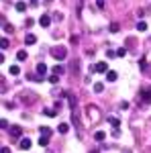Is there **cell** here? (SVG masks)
I'll list each match as a JSON object with an SVG mask.
<instances>
[{"label": "cell", "mask_w": 151, "mask_h": 153, "mask_svg": "<svg viewBox=\"0 0 151 153\" xmlns=\"http://www.w3.org/2000/svg\"><path fill=\"white\" fill-rule=\"evenodd\" d=\"M39 131H41V135H43V137H51V133H53V131L49 129V127H41Z\"/></svg>", "instance_id": "cell-16"}, {"label": "cell", "mask_w": 151, "mask_h": 153, "mask_svg": "<svg viewBox=\"0 0 151 153\" xmlns=\"http://www.w3.org/2000/svg\"><path fill=\"white\" fill-rule=\"evenodd\" d=\"M94 139H96L98 143L104 141V139H106V133H104V131H96V133H94Z\"/></svg>", "instance_id": "cell-9"}, {"label": "cell", "mask_w": 151, "mask_h": 153, "mask_svg": "<svg viewBox=\"0 0 151 153\" xmlns=\"http://www.w3.org/2000/svg\"><path fill=\"white\" fill-rule=\"evenodd\" d=\"M90 71H98V74H106V71H108V63H106V61H98L96 65H92V68H90Z\"/></svg>", "instance_id": "cell-2"}, {"label": "cell", "mask_w": 151, "mask_h": 153, "mask_svg": "<svg viewBox=\"0 0 151 153\" xmlns=\"http://www.w3.org/2000/svg\"><path fill=\"white\" fill-rule=\"evenodd\" d=\"M63 65H55V68H53V74H55V76H61V74H63Z\"/></svg>", "instance_id": "cell-22"}, {"label": "cell", "mask_w": 151, "mask_h": 153, "mask_svg": "<svg viewBox=\"0 0 151 153\" xmlns=\"http://www.w3.org/2000/svg\"><path fill=\"white\" fill-rule=\"evenodd\" d=\"M116 55H118V57H125V55H127V49L125 47H118V51H115Z\"/></svg>", "instance_id": "cell-24"}, {"label": "cell", "mask_w": 151, "mask_h": 153, "mask_svg": "<svg viewBox=\"0 0 151 153\" xmlns=\"http://www.w3.org/2000/svg\"><path fill=\"white\" fill-rule=\"evenodd\" d=\"M88 112H92V120H96V118H98V114H96L98 110H96L94 106H90V108H88Z\"/></svg>", "instance_id": "cell-26"}, {"label": "cell", "mask_w": 151, "mask_h": 153, "mask_svg": "<svg viewBox=\"0 0 151 153\" xmlns=\"http://www.w3.org/2000/svg\"><path fill=\"white\" fill-rule=\"evenodd\" d=\"M0 153H10V149H8V147H2V149H0Z\"/></svg>", "instance_id": "cell-31"}, {"label": "cell", "mask_w": 151, "mask_h": 153, "mask_svg": "<svg viewBox=\"0 0 151 153\" xmlns=\"http://www.w3.org/2000/svg\"><path fill=\"white\" fill-rule=\"evenodd\" d=\"M10 125H8V120L6 118H0V129H8Z\"/></svg>", "instance_id": "cell-25"}, {"label": "cell", "mask_w": 151, "mask_h": 153, "mask_svg": "<svg viewBox=\"0 0 151 153\" xmlns=\"http://www.w3.org/2000/svg\"><path fill=\"white\" fill-rule=\"evenodd\" d=\"M4 29H6L8 33H12V31H14V27H12V25H8V23H4Z\"/></svg>", "instance_id": "cell-28"}, {"label": "cell", "mask_w": 151, "mask_h": 153, "mask_svg": "<svg viewBox=\"0 0 151 153\" xmlns=\"http://www.w3.org/2000/svg\"><path fill=\"white\" fill-rule=\"evenodd\" d=\"M90 153H98V151H90Z\"/></svg>", "instance_id": "cell-35"}, {"label": "cell", "mask_w": 151, "mask_h": 153, "mask_svg": "<svg viewBox=\"0 0 151 153\" xmlns=\"http://www.w3.org/2000/svg\"><path fill=\"white\" fill-rule=\"evenodd\" d=\"M116 78H118V74H116V71H106V80H108V82H116Z\"/></svg>", "instance_id": "cell-10"}, {"label": "cell", "mask_w": 151, "mask_h": 153, "mask_svg": "<svg viewBox=\"0 0 151 153\" xmlns=\"http://www.w3.org/2000/svg\"><path fill=\"white\" fill-rule=\"evenodd\" d=\"M25 43H27V45H35V43H37V37L33 35V33H29V35L25 37Z\"/></svg>", "instance_id": "cell-7"}, {"label": "cell", "mask_w": 151, "mask_h": 153, "mask_svg": "<svg viewBox=\"0 0 151 153\" xmlns=\"http://www.w3.org/2000/svg\"><path fill=\"white\" fill-rule=\"evenodd\" d=\"M8 129H10L12 137H21V135H23V129H21L19 125H12V127H8Z\"/></svg>", "instance_id": "cell-5"}, {"label": "cell", "mask_w": 151, "mask_h": 153, "mask_svg": "<svg viewBox=\"0 0 151 153\" xmlns=\"http://www.w3.org/2000/svg\"><path fill=\"white\" fill-rule=\"evenodd\" d=\"M47 82H49V84H57V82H59V76H55V74H51V76L47 78Z\"/></svg>", "instance_id": "cell-20"}, {"label": "cell", "mask_w": 151, "mask_h": 153, "mask_svg": "<svg viewBox=\"0 0 151 153\" xmlns=\"http://www.w3.org/2000/svg\"><path fill=\"white\" fill-rule=\"evenodd\" d=\"M118 31V23H112L110 25V33H116Z\"/></svg>", "instance_id": "cell-27"}, {"label": "cell", "mask_w": 151, "mask_h": 153, "mask_svg": "<svg viewBox=\"0 0 151 153\" xmlns=\"http://www.w3.org/2000/svg\"><path fill=\"white\" fill-rule=\"evenodd\" d=\"M53 16H55V21H61V19H63V14H61V12H55Z\"/></svg>", "instance_id": "cell-30"}, {"label": "cell", "mask_w": 151, "mask_h": 153, "mask_svg": "<svg viewBox=\"0 0 151 153\" xmlns=\"http://www.w3.org/2000/svg\"><path fill=\"white\" fill-rule=\"evenodd\" d=\"M47 2H53V0H47Z\"/></svg>", "instance_id": "cell-36"}, {"label": "cell", "mask_w": 151, "mask_h": 153, "mask_svg": "<svg viewBox=\"0 0 151 153\" xmlns=\"http://www.w3.org/2000/svg\"><path fill=\"white\" fill-rule=\"evenodd\" d=\"M45 74H47V65H45V63H39V65H37V76L43 78Z\"/></svg>", "instance_id": "cell-8"}, {"label": "cell", "mask_w": 151, "mask_h": 153, "mask_svg": "<svg viewBox=\"0 0 151 153\" xmlns=\"http://www.w3.org/2000/svg\"><path fill=\"white\" fill-rule=\"evenodd\" d=\"M19 147H21L23 151H27V149H31V139H27V137H23V139H21V143H19Z\"/></svg>", "instance_id": "cell-6"}, {"label": "cell", "mask_w": 151, "mask_h": 153, "mask_svg": "<svg viewBox=\"0 0 151 153\" xmlns=\"http://www.w3.org/2000/svg\"><path fill=\"white\" fill-rule=\"evenodd\" d=\"M108 123H110V125H112L115 129H118V127H121V120H118V118H115V117H110V118H108Z\"/></svg>", "instance_id": "cell-17"}, {"label": "cell", "mask_w": 151, "mask_h": 153, "mask_svg": "<svg viewBox=\"0 0 151 153\" xmlns=\"http://www.w3.org/2000/svg\"><path fill=\"white\" fill-rule=\"evenodd\" d=\"M0 63H4V53H0Z\"/></svg>", "instance_id": "cell-32"}, {"label": "cell", "mask_w": 151, "mask_h": 153, "mask_svg": "<svg viewBox=\"0 0 151 153\" xmlns=\"http://www.w3.org/2000/svg\"><path fill=\"white\" fill-rule=\"evenodd\" d=\"M96 6L98 8H104V0H96Z\"/></svg>", "instance_id": "cell-29"}, {"label": "cell", "mask_w": 151, "mask_h": 153, "mask_svg": "<svg viewBox=\"0 0 151 153\" xmlns=\"http://www.w3.org/2000/svg\"><path fill=\"white\" fill-rule=\"evenodd\" d=\"M39 25H41L43 29H47V27L51 25V16H49V14H43V16L39 19Z\"/></svg>", "instance_id": "cell-4"}, {"label": "cell", "mask_w": 151, "mask_h": 153, "mask_svg": "<svg viewBox=\"0 0 151 153\" xmlns=\"http://www.w3.org/2000/svg\"><path fill=\"white\" fill-rule=\"evenodd\" d=\"M43 114L49 117V118H53V117H57V110H55V108H53V110H51V108H45V110H43Z\"/></svg>", "instance_id": "cell-11"}, {"label": "cell", "mask_w": 151, "mask_h": 153, "mask_svg": "<svg viewBox=\"0 0 151 153\" xmlns=\"http://www.w3.org/2000/svg\"><path fill=\"white\" fill-rule=\"evenodd\" d=\"M6 23V21H4V19H2V14H0V25H4Z\"/></svg>", "instance_id": "cell-33"}, {"label": "cell", "mask_w": 151, "mask_h": 153, "mask_svg": "<svg viewBox=\"0 0 151 153\" xmlns=\"http://www.w3.org/2000/svg\"><path fill=\"white\" fill-rule=\"evenodd\" d=\"M141 100H143V102H147V104H149L151 102V88H147V90H141Z\"/></svg>", "instance_id": "cell-3"}, {"label": "cell", "mask_w": 151, "mask_h": 153, "mask_svg": "<svg viewBox=\"0 0 151 153\" xmlns=\"http://www.w3.org/2000/svg\"><path fill=\"white\" fill-rule=\"evenodd\" d=\"M137 31L145 33V31H147V23H145V21H139V23H137Z\"/></svg>", "instance_id": "cell-13"}, {"label": "cell", "mask_w": 151, "mask_h": 153, "mask_svg": "<svg viewBox=\"0 0 151 153\" xmlns=\"http://www.w3.org/2000/svg\"><path fill=\"white\" fill-rule=\"evenodd\" d=\"M123 153H131V151H129V149H125V151H123Z\"/></svg>", "instance_id": "cell-34"}, {"label": "cell", "mask_w": 151, "mask_h": 153, "mask_svg": "<svg viewBox=\"0 0 151 153\" xmlns=\"http://www.w3.org/2000/svg\"><path fill=\"white\" fill-rule=\"evenodd\" d=\"M16 59H19V61H25V59H27V51H25V49L16 51Z\"/></svg>", "instance_id": "cell-15"}, {"label": "cell", "mask_w": 151, "mask_h": 153, "mask_svg": "<svg viewBox=\"0 0 151 153\" xmlns=\"http://www.w3.org/2000/svg\"><path fill=\"white\" fill-rule=\"evenodd\" d=\"M39 145H41V147H47V145H49V137H43V135H41V139H39Z\"/></svg>", "instance_id": "cell-21"}, {"label": "cell", "mask_w": 151, "mask_h": 153, "mask_svg": "<svg viewBox=\"0 0 151 153\" xmlns=\"http://www.w3.org/2000/svg\"><path fill=\"white\" fill-rule=\"evenodd\" d=\"M16 10L25 12V10H27V4H25V2H16Z\"/></svg>", "instance_id": "cell-23"}, {"label": "cell", "mask_w": 151, "mask_h": 153, "mask_svg": "<svg viewBox=\"0 0 151 153\" xmlns=\"http://www.w3.org/2000/svg\"><path fill=\"white\" fill-rule=\"evenodd\" d=\"M10 76H19V74H21V68H19V65H10Z\"/></svg>", "instance_id": "cell-18"}, {"label": "cell", "mask_w": 151, "mask_h": 153, "mask_svg": "<svg viewBox=\"0 0 151 153\" xmlns=\"http://www.w3.org/2000/svg\"><path fill=\"white\" fill-rule=\"evenodd\" d=\"M8 45H10V41L2 37V39H0V49H8Z\"/></svg>", "instance_id": "cell-19"}, {"label": "cell", "mask_w": 151, "mask_h": 153, "mask_svg": "<svg viewBox=\"0 0 151 153\" xmlns=\"http://www.w3.org/2000/svg\"><path fill=\"white\" fill-rule=\"evenodd\" d=\"M57 131H59V133H61V135H65V133L70 131V125H68V123H61V125H59V127H57Z\"/></svg>", "instance_id": "cell-12"}, {"label": "cell", "mask_w": 151, "mask_h": 153, "mask_svg": "<svg viewBox=\"0 0 151 153\" xmlns=\"http://www.w3.org/2000/svg\"><path fill=\"white\" fill-rule=\"evenodd\" d=\"M51 55H53V59H57V61H61V59L68 57V49L61 47V45H57V47L51 49Z\"/></svg>", "instance_id": "cell-1"}, {"label": "cell", "mask_w": 151, "mask_h": 153, "mask_svg": "<svg viewBox=\"0 0 151 153\" xmlns=\"http://www.w3.org/2000/svg\"><path fill=\"white\" fill-rule=\"evenodd\" d=\"M102 90H104V84H102V82H96V84H94V92H96V94H100Z\"/></svg>", "instance_id": "cell-14"}]
</instances>
